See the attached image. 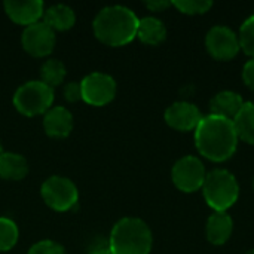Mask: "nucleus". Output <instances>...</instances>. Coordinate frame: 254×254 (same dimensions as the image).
Instances as JSON below:
<instances>
[{
  "label": "nucleus",
  "instance_id": "nucleus-20",
  "mask_svg": "<svg viewBox=\"0 0 254 254\" xmlns=\"http://www.w3.org/2000/svg\"><path fill=\"white\" fill-rule=\"evenodd\" d=\"M65 74H67V70H65L64 63L57 58L46 60L40 67V80L46 83L48 86H51L52 89L60 86L64 82Z\"/></svg>",
  "mask_w": 254,
  "mask_h": 254
},
{
  "label": "nucleus",
  "instance_id": "nucleus-19",
  "mask_svg": "<svg viewBox=\"0 0 254 254\" xmlns=\"http://www.w3.org/2000/svg\"><path fill=\"white\" fill-rule=\"evenodd\" d=\"M234 125L238 138L254 146V103H244L241 112L234 119Z\"/></svg>",
  "mask_w": 254,
  "mask_h": 254
},
{
  "label": "nucleus",
  "instance_id": "nucleus-1",
  "mask_svg": "<svg viewBox=\"0 0 254 254\" xmlns=\"http://www.w3.org/2000/svg\"><path fill=\"white\" fill-rule=\"evenodd\" d=\"M238 141L234 122L220 116H204L195 129L196 150L211 162L231 159L238 149Z\"/></svg>",
  "mask_w": 254,
  "mask_h": 254
},
{
  "label": "nucleus",
  "instance_id": "nucleus-10",
  "mask_svg": "<svg viewBox=\"0 0 254 254\" xmlns=\"http://www.w3.org/2000/svg\"><path fill=\"white\" fill-rule=\"evenodd\" d=\"M55 43H57L55 31L51 27H48L43 21L25 27L21 34L22 49L34 58L48 57L54 51Z\"/></svg>",
  "mask_w": 254,
  "mask_h": 254
},
{
  "label": "nucleus",
  "instance_id": "nucleus-26",
  "mask_svg": "<svg viewBox=\"0 0 254 254\" xmlns=\"http://www.w3.org/2000/svg\"><path fill=\"white\" fill-rule=\"evenodd\" d=\"M243 80L247 85V88L254 91V58H250L244 64V67H243Z\"/></svg>",
  "mask_w": 254,
  "mask_h": 254
},
{
  "label": "nucleus",
  "instance_id": "nucleus-22",
  "mask_svg": "<svg viewBox=\"0 0 254 254\" xmlns=\"http://www.w3.org/2000/svg\"><path fill=\"white\" fill-rule=\"evenodd\" d=\"M238 40H240V48L247 54L250 58H254V15L249 16L238 33Z\"/></svg>",
  "mask_w": 254,
  "mask_h": 254
},
{
  "label": "nucleus",
  "instance_id": "nucleus-4",
  "mask_svg": "<svg viewBox=\"0 0 254 254\" xmlns=\"http://www.w3.org/2000/svg\"><path fill=\"white\" fill-rule=\"evenodd\" d=\"M202 195L210 208L216 213H228L240 198L237 177L228 170H213L207 173L202 185Z\"/></svg>",
  "mask_w": 254,
  "mask_h": 254
},
{
  "label": "nucleus",
  "instance_id": "nucleus-12",
  "mask_svg": "<svg viewBox=\"0 0 254 254\" xmlns=\"http://www.w3.org/2000/svg\"><path fill=\"white\" fill-rule=\"evenodd\" d=\"M6 15L18 25H33L43 18L45 4L42 0H6L3 3Z\"/></svg>",
  "mask_w": 254,
  "mask_h": 254
},
{
  "label": "nucleus",
  "instance_id": "nucleus-17",
  "mask_svg": "<svg viewBox=\"0 0 254 254\" xmlns=\"http://www.w3.org/2000/svg\"><path fill=\"white\" fill-rule=\"evenodd\" d=\"M28 174V162L19 153L3 152L0 155V179L19 182Z\"/></svg>",
  "mask_w": 254,
  "mask_h": 254
},
{
  "label": "nucleus",
  "instance_id": "nucleus-3",
  "mask_svg": "<svg viewBox=\"0 0 254 254\" xmlns=\"http://www.w3.org/2000/svg\"><path fill=\"white\" fill-rule=\"evenodd\" d=\"M109 246L113 254H150L153 234L149 225L138 217H124L115 223Z\"/></svg>",
  "mask_w": 254,
  "mask_h": 254
},
{
  "label": "nucleus",
  "instance_id": "nucleus-5",
  "mask_svg": "<svg viewBox=\"0 0 254 254\" xmlns=\"http://www.w3.org/2000/svg\"><path fill=\"white\" fill-rule=\"evenodd\" d=\"M52 103L54 89L42 80H28L13 94L15 109L27 118L45 115L52 107Z\"/></svg>",
  "mask_w": 254,
  "mask_h": 254
},
{
  "label": "nucleus",
  "instance_id": "nucleus-7",
  "mask_svg": "<svg viewBox=\"0 0 254 254\" xmlns=\"http://www.w3.org/2000/svg\"><path fill=\"white\" fill-rule=\"evenodd\" d=\"M205 177L207 170L202 161L192 155L180 158L171 170V180L174 186L185 193H193L202 189Z\"/></svg>",
  "mask_w": 254,
  "mask_h": 254
},
{
  "label": "nucleus",
  "instance_id": "nucleus-16",
  "mask_svg": "<svg viewBox=\"0 0 254 254\" xmlns=\"http://www.w3.org/2000/svg\"><path fill=\"white\" fill-rule=\"evenodd\" d=\"M42 21L54 31H67L76 24V13L70 6L58 3L45 9Z\"/></svg>",
  "mask_w": 254,
  "mask_h": 254
},
{
  "label": "nucleus",
  "instance_id": "nucleus-28",
  "mask_svg": "<svg viewBox=\"0 0 254 254\" xmlns=\"http://www.w3.org/2000/svg\"><path fill=\"white\" fill-rule=\"evenodd\" d=\"M144 6L152 10V12H162L167 7L173 6L171 1H165V0H156V1H144Z\"/></svg>",
  "mask_w": 254,
  "mask_h": 254
},
{
  "label": "nucleus",
  "instance_id": "nucleus-6",
  "mask_svg": "<svg viewBox=\"0 0 254 254\" xmlns=\"http://www.w3.org/2000/svg\"><path fill=\"white\" fill-rule=\"evenodd\" d=\"M40 195L45 204L60 213L73 210L79 201V192L76 185L63 176H52L42 183Z\"/></svg>",
  "mask_w": 254,
  "mask_h": 254
},
{
  "label": "nucleus",
  "instance_id": "nucleus-11",
  "mask_svg": "<svg viewBox=\"0 0 254 254\" xmlns=\"http://www.w3.org/2000/svg\"><path fill=\"white\" fill-rule=\"evenodd\" d=\"M202 118L204 116L198 106L189 101H176L168 106L164 113L167 125L180 132L195 131Z\"/></svg>",
  "mask_w": 254,
  "mask_h": 254
},
{
  "label": "nucleus",
  "instance_id": "nucleus-18",
  "mask_svg": "<svg viewBox=\"0 0 254 254\" xmlns=\"http://www.w3.org/2000/svg\"><path fill=\"white\" fill-rule=\"evenodd\" d=\"M137 37L149 46L161 45L167 39V27L156 16H144L138 21Z\"/></svg>",
  "mask_w": 254,
  "mask_h": 254
},
{
  "label": "nucleus",
  "instance_id": "nucleus-2",
  "mask_svg": "<svg viewBox=\"0 0 254 254\" xmlns=\"http://www.w3.org/2000/svg\"><path fill=\"white\" fill-rule=\"evenodd\" d=\"M138 18L135 12L122 4L103 7L92 21L95 37L112 48H119L131 43L137 37Z\"/></svg>",
  "mask_w": 254,
  "mask_h": 254
},
{
  "label": "nucleus",
  "instance_id": "nucleus-8",
  "mask_svg": "<svg viewBox=\"0 0 254 254\" xmlns=\"http://www.w3.org/2000/svg\"><path fill=\"white\" fill-rule=\"evenodd\" d=\"M80 89H82V100L86 104L94 107H101L115 100L118 85L110 74L94 71L82 79Z\"/></svg>",
  "mask_w": 254,
  "mask_h": 254
},
{
  "label": "nucleus",
  "instance_id": "nucleus-30",
  "mask_svg": "<svg viewBox=\"0 0 254 254\" xmlns=\"http://www.w3.org/2000/svg\"><path fill=\"white\" fill-rule=\"evenodd\" d=\"M246 254H254V249H252V250H249V252H247V253Z\"/></svg>",
  "mask_w": 254,
  "mask_h": 254
},
{
  "label": "nucleus",
  "instance_id": "nucleus-21",
  "mask_svg": "<svg viewBox=\"0 0 254 254\" xmlns=\"http://www.w3.org/2000/svg\"><path fill=\"white\" fill-rule=\"evenodd\" d=\"M19 231L12 219L0 217V252L12 250L18 243Z\"/></svg>",
  "mask_w": 254,
  "mask_h": 254
},
{
  "label": "nucleus",
  "instance_id": "nucleus-24",
  "mask_svg": "<svg viewBox=\"0 0 254 254\" xmlns=\"http://www.w3.org/2000/svg\"><path fill=\"white\" fill-rule=\"evenodd\" d=\"M28 254H67L65 249L52 240H42L33 244L28 250Z\"/></svg>",
  "mask_w": 254,
  "mask_h": 254
},
{
  "label": "nucleus",
  "instance_id": "nucleus-13",
  "mask_svg": "<svg viewBox=\"0 0 254 254\" xmlns=\"http://www.w3.org/2000/svg\"><path fill=\"white\" fill-rule=\"evenodd\" d=\"M73 115L63 106L51 107L43 115V129L52 138H65L73 131Z\"/></svg>",
  "mask_w": 254,
  "mask_h": 254
},
{
  "label": "nucleus",
  "instance_id": "nucleus-23",
  "mask_svg": "<svg viewBox=\"0 0 254 254\" xmlns=\"http://www.w3.org/2000/svg\"><path fill=\"white\" fill-rule=\"evenodd\" d=\"M171 4L185 15H204L213 7L210 0H179L171 1Z\"/></svg>",
  "mask_w": 254,
  "mask_h": 254
},
{
  "label": "nucleus",
  "instance_id": "nucleus-15",
  "mask_svg": "<svg viewBox=\"0 0 254 254\" xmlns=\"http://www.w3.org/2000/svg\"><path fill=\"white\" fill-rule=\"evenodd\" d=\"M234 232V220L228 213H213L205 225V238L213 246H223Z\"/></svg>",
  "mask_w": 254,
  "mask_h": 254
},
{
  "label": "nucleus",
  "instance_id": "nucleus-14",
  "mask_svg": "<svg viewBox=\"0 0 254 254\" xmlns=\"http://www.w3.org/2000/svg\"><path fill=\"white\" fill-rule=\"evenodd\" d=\"M243 97L235 91H220L210 101V115L232 121L238 116L244 106Z\"/></svg>",
  "mask_w": 254,
  "mask_h": 254
},
{
  "label": "nucleus",
  "instance_id": "nucleus-25",
  "mask_svg": "<svg viewBox=\"0 0 254 254\" xmlns=\"http://www.w3.org/2000/svg\"><path fill=\"white\" fill-rule=\"evenodd\" d=\"M63 95L68 103H77L82 100L80 82H68L63 88Z\"/></svg>",
  "mask_w": 254,
  "mask_h": 254
},
{
  "label": "nucleus",
  "instance_id": "nucleus-31",
  "mask_svg": "<svg viewBox=\"0 0 254 254\" xmlns=\"http://www.w3.org/2000/svg\"><path fill=\"white\" fill-rule=\"evenodd\" d=\"M253 189H254V180H253Z\"/></svg>",
  "mask_w": 254,
  "mask_h": 254
},
{
  "label": "nucleus",
  "instance_id": "nucleus-29",
  "mask_svg": "<svg viewBox=\"0 0 254 254\" xmlns=\"http://www.w3.org/2000/svg\"><path fill=\"white\" fill-rule=\"evenodd\" d=\"M3 153V146H1V141H0V155Z\"/></svg>",
  "mask_w": 254,
  "mask_h": 254
},
{
  "label": "nucleus",
  "instance_id": "nucleus-9",
  "mask_svg": "<svg viewBox=\"0 0 254 254\" xmlns=\"http://www.w3.org/2000/svg\"><path fill=\"white\" fill-rule=\"evenodd\" d=\"M205 49L217 61H229L241 51L238 34L226 25H214L205 34Z\"/></svg>",
  "mask_w": 254,
  "mask_h": 254
},
{
  "label": "nucleus",
  "instance_id": "nucleus-27",
  "mask_svg": "<svg viewBox=\"0 0 254 254\" xmlns=\"http://www.w3.org/2000/svg\"><path fill=\"white\" fill-rule=\"evenodd\" d=\"M88 254H113L110 250V246H109V240H104V238H98L95 240L94 246L89 247Z\"/></svg>",
  "mask_w": 254,
  "mask_h": 254
}]
</instances>
